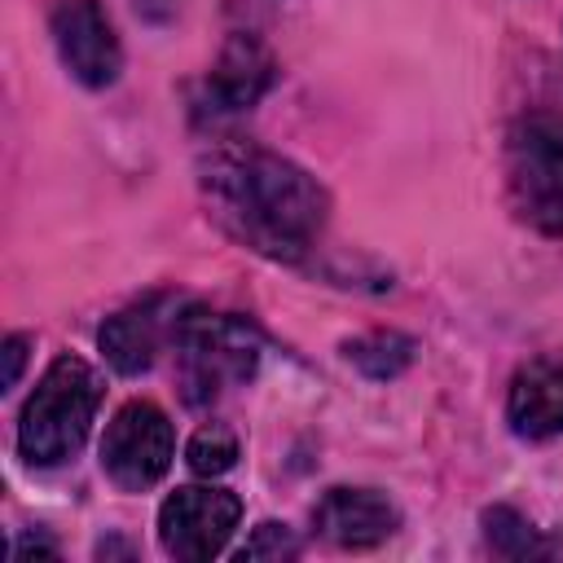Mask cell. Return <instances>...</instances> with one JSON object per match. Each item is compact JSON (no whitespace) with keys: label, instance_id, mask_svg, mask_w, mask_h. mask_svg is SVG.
Masks as SVG:
<instances>
[{"label":"cell","instance_id":"5b68a950","mask_svg":"<svg viewBox=\"0 0 563 563\" xmlns=\"http://www.w3.org/2000/svg\"><path fill=\"white\" fill-rule=\"evenodd\" d=\"M172 449H176V435L167 413L154 400H128L101 435V466L119 488L141 493L167 475Z\"/></svg>","mask_w":563,"mask_h":563},{"label":"cell","instance_id":"8992f818","mask_svg":"<svg viewBox=\"0 0 563 563\" xmlns=\"http://www.w3.org/2000/svg\"><path fill=\"white\" fill-rule=\"evenodd\" d=\"M238 515L242 501L229 488H176L158 510V541L172 559L202 563L229 545Z\"/></svg>","mask_w":563,"mask_h":563},{"label":"cell","instance_id":"8fae6325","mask_svg":"<svg viewBox=\"0 0 563 563\" xmlns=\"http://www.w3.org/2000/svg\"><path fill=\"white\" fill-rule=\"evenodd\" d=\"M312 523L325 541H334L343 550H369V545H378L396 532L400 515L374 488H330L312 506Z\"/></svg>","mask_w":563,"mask_h":563},{"label":"cell","instance_id":"9a60e30c","mask_svg":"<svg viewBox=\"0 0 563 563\" xmlns=\"http://www.w3.org/2000/svg\"><path fill=\"white\" fill-rule=\"evenodd\" d=\"M299 554V537L286 523H260L251 532V541L238 550V559H295Z\"/></svg>","mask_w":563,"mask_h":563},{"label":"cell","instance_id":"6da1fadb","mask_svg":"<svg viewBox=\"0 0 563 563\" xmlns=\"http://www.w3.org/2000/svg\"><path fill=\"white\" fill-rule=\"evenodd\" d=\"M202 198L224 233L268 260H303L325 229V189L260 145H216L202 158Z\"/></svg>","mask_w":563,"mask_h":563},{"label":"cell","instance_id":"7a4b0ae2","mask_svg":"<svg viewBox=\"0 0 563 563\" xmlns=\"http://www.w3.org/2000/svg\"><path fill=\"white\" fill-rule=\"evenodd\" d=\"M101 405V378L88 361L62 352L44 378L35 383L31 400L22 405L18 422V449L31 466H57L88 440V427Z\"/></svg>","mask_w":563,"mask_h":563},{"label":"cell","instance_id":"52a82bcc","mask_svg":"<svg viewBox=\"0 0 563 563\" xmlns=\"http://www.w3.org/2000/svg\"><path fill=\"white\" fill-rule=\"evenodd\" d=\"M48 26H53V44L62 53V66L84 88H110L119 79L123 48H119L110 13L97 0H57Z\"/></svg>","mask_w":563,"mask_h":563},{"label":"cell","instance_id":"7c38bea8","mask_svg":"<svg viewBox=\"0 0 563 563\" xmlns=\"http://www.w3.org/2000/svg\"><path fill=\"white\" fill-rule=\"evenodd\" d=\"M479 523H484L493 554H501V559H550L554 554V541H545L515 506H488L479 515Z\"/></svg>","mask_w":563,"mask_h":563},{"label":"cell","instance_id":"277c9868","mask_svg":"<svg viewBox=\"0 0 563 563\" xmlns=\"http://www.w3.org/2000/svg\"><path fill=\"white\" fill-rule=\"evenodd\" d=\"M506 189L519 211L541 233H563V119L528 114L506 141Z\"/></svg>","mask_w":563,"mask_h":563},{"label":"cell","instance_id":"ba28073f","mask_svg":"<svg viewBox=\"0 0 563 563\" xmlns=\"http://www.w3.org/2000/svg\"><path fill=\"white\" fill-rule=\"evenodd\" d=\"M185 317V303L172 295H150L114 317H106V325L97 330V343L106 352V361L119 374H141L154 365L158 347L167 339H176V325Z\"/></svg>","mask_w":563,"mask_h":563},{"label":"cell","instance_id":"3957f363","mask_svg":"<svg viewBox=\"0 0 563 563\" xmlns=\"http://www.w3.org/2000/svg\"><path fill=\"white\" fill-rule=\"evenodd\" d=\"M176 352H180V383L189 405L216 400L224 387H238L260 365V334L242 317H216L185 308L176 325Z\"/></svg>","mask_w":563,"mask_h":563},{"label":"cell","instance_id":"4fadbf2b","mask_svg":"<svg viewBox=\"0 0 563 563\" xmlns=\"http://www.w3.org/2000/svg\"><path fill=\"white\" fill-rule=\"evenodd\" d=\"M347 361L369 374V378H396L409 361H413V339L396 334V330H378V334H365V339H352L347 347Z\"/></svg>","mask_w":563,"mask_h":563},{"label":"cell","instance_id":"30bf717a","mask_svg":"<svg viewBox=\"0 0 563 563\" xmlns=\"http://www.w3.org/2000/svg\"><path fill=\"white\" fill-rule=\"evenodd\" d=\"M273 79H277V66H273V53L264 48V40L251 31H238V35H229V44L220 48V57L207 75V106L220 114L251 110L273 88Z\"/></svg>","mask_w":563,"mask_h":563},{"label":"cell","instance_id":"9c48e42d","mask_svg":"<svg viewBox=\"0 0 563 563\" xmlns=\"http://www.w3.org/2000/svg\"><path fill=\"white\" fill-rule=\"evenodd\" d=\"M510 431L523 440H550L563 431V347H550L519 365L506 400Z\"/></svg>","mask_w":563,"mask_h":563},{"label":"cell","instance_id":"5bb4252c","mask_svg":"<svg viewBox=\"0 0 563 563\" xmlns=\"http://www.w3.org/2000/svg\"><path fill=\"white\" fill-rule=\"evenodd\" d=\"M233 462H238V435L229 427L211 422V427H202L189 440V471L194 475H207L211 479V475H224Z\"/></svg>","mask_w":563,"mask_h":563},{"label":"cell","instance_id":"2e32d148","mask_svg":"<svg viewBox=\"0 0 563 563\" xmlns=\"http://www.w3.org/2000/svg\"><path fill=\"white\" fill-rule=\"evenodd\" d=\"M22 361H26V334H9V339H4V391L18 387Z\"/></svg>","mask_w":563,"mask_h":563}]
</instances>
